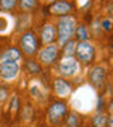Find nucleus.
Listing matches in <instances>:
<instances>
[{
	"mask_svg": "<svg viewBox=\"0 0 113 127\" xmlns=\"http://www.w3.org/2000/svg\"><path fill=\"white\" fill-rule=\"evenodd\" d=\"M57 38V30L52 24H45L41 30V40L45 45L54 44V40Z\"/></svg>",
	"mask_w": 113,
	"mask_h": 127,
	"instance_id": "9b49d317",
	"label": "nucleus"
},
{
	"mask_svg": "<svg viewBox=\"0 0 113 127\" xmlns=\"http://www.w3.org/2000/svg\"><path fill=\"white\" fill-rule=\"evenodd\" d=\"M48 1H57V0H48Z\"/></svg>",
	"mask_w": 113,
	"mask_h": 127,
	"instance_id": "5701e85b",
	"label": "nucleus"
},
{
	"mask_svg": "<svg viewBox=\"0 0 113 127\" xmlns=\"http://www.w3.org/2000/svg\"><path fill=\"white\" fill-rule=\"evenodd\" d=\"M21 58V52L17 48H9L0 55V62H18Z\"/></svg>",
	"mask_w": 113,
	"mask_h": 127,
	"instance_id": "f8f14e48",
	"label": "nucleus"
},
{
	"mask_svg": "<svg viewBox=\"0 0 113 127\" xmlns=\"http://www.w3.org/2000/svg\"><path fill=\"white\" fill-rule=\"evenodd\" d=\"M50 11L55 16H68V13L72 11V6L71 3H68L65 0H61V1H57V3H52V6L50 7Z\"/></svg>",
	"mask_w": 113,
	"mask_h": 127,
	"instance_id": "9d476101",
	"label": "nucleus"
},
{
	"mask_svg": "<svg viewBox=\"0 0 113 127\" xmlns=\"http://www.w3.org/2000/svg\"><path fill=\"white\" fill-rule=\"evenodd\" d=\"M79 62L74 57H64L58 64V73L64 78H74L79 73Z\"/></svg>",
	"mask_w": 113,
	"mask_h": 127,
	"instance_id": "f03ea898",
	"label": "nucleus"
},
{
	"mask_svg": "<svg viewBox=\"0 0 113 127\" xmlns=\"http://www.w3.org/2000/svg\"><path fill=\"white\" fill-rule=\"evenodd\" d=\"M7 26H9V21L3 16H0V31H4L6 28H7Z\"/></svg>",
	"mask_w": 113,
	"mask_h": 127,
	"instance_id": "aec40b11",
	"label": "nucleus"
},
{
	"mask_svg": "<svg viewBox=\"0 0 113 127\" xmlns=\"http://www.w3.org/2000/svg\"><path fill=\"white\" fill-rule=\"evenodd\" d=\"M54 91L59 97H68L72 93V88L68 81H65L62 78H57V79H54Z\"/></svg>",
	"mask_w": 113,
	"mask_h": 127,
	"instance_id": "1a4fd4ad",
	"label": "nucleus"
},
{
	"mask_svg": "<svg viewBox=\"0 0 113 127\" xmlns=\"http://www.w3.org/2000/svg\"><path fill=\"white\" fill-rule=\"evenodd\" d=\"M26 69H27L30 73H33V75H38V73L41 72L40 64L37 62V61H34V59H28L27 64H26Z\"/></svg>",
	"mask_w": 113,
	"mask_h": 127,
	"instance_id": "dca6fc26",
	"label": "nucleus"
},
{
	"mask_svg": "<svg viewBox=\"0 0 113 127\" xmlns=\"http://www.w3.org/2000/svg\"><path fill=\"white\" fill-rule=\"evenodd\" d=\"M58 51H59L58 44H48V45H45L44 48H41L38 51L37 58H38L40 64H42V65H51L57 59Z\"/></svg>",
	"mask_w": 113,
	"mask_h": 127,
	"instance_id": "20e7f679",
	"label": "nucleus"
},
{
	"mask_svg": "<svg viewBox=\"0 0 113 127\" xmlns=\"http://www.w3.org/2000/svg\"><path fill=\"white\" fill-rule=\"evenodd\" d=\"M75 55L79 59V62L89 65L95 58V45L89 41H81L75 47Z\"/></svg>",
	"mask_w": 113,
	"mask_h": 127,
	"instance_id": "7ed1b4c3",
	"label": "nucleus"
},
{
	"mask_svg": "<svg viewBox=\"0 0 113 127\" xmlns=\"http://www.w3.org/2000/svg\"><path fill=\"white\" fill-rule=\"evenodd\" d=\"M20 47H21L23 52L27 55V57H33L37 52V37L33 31L24 32L20 38Z\"/></svg>",
	"mask_w": 113,
	"mask_h": 127,
	"instance_id": "39448f33",
	"label": "nucleus"
},
{
	"mask_svg": "<svg viewBox=\"0 0 113 127\" xmlns=\"http://www.w3.org/2000/svg\"><path fill=\"white\" fill-rule=\"evenodd\" d=\"M17 4V0H0V10L3 11H10Z\"/></svg>",
	"mask_w": 113,
	"mask_h": 127,
	"instance_id": "a211bd4d",
	"label": "nucleus"
},
{
	"mask_svg": "<svg viewBox=\"0 0 113 127\" xmlns=\"http://www.w3.org/2000/svg\"><path fill=\"white\" fill-rule=\"evenodd\" d=\"M74 35L76 37V40L81 42V41H88L89 32H88V30H86V27L83 26V24H79V26H76V28H75Z\"/></svg>",
	"mask_w": 113,
	"mask_h": 127,
	"instance_id": "4468645a",
	"label": "nucleus"
},
{
	"mask_svg": "<svg viewBox=\"0 0 113 127\" xmlns=\"http://www.w3.org/2000/svg\"><path fill=\"white\" fill-rule=\"evenodd\" d=\"M20 65L18 62H0V78L3 81H14L18 75Z\"/></svg>",
	"mask_w": 113,
	"mask_h": 127,
	"instance_id": "0eeeda50",
	"label": "nucleus"
},
{
	"mask_svg": "<svg viewBox=\"0 0 113 127\" xmlns=\"http://www.w3.org/2000/svg\"><path fill=\"white\" fill-rule=\"evenodd\" d=\"M62 47H64V54H65V57H74V54H75V47H76V42L75 41L69 40Z\"/></svg>",
	"mask_w": 113,
	"mask_h": 127,
	"instance_id": "f3484780",
	"label": "nucleus"
},
{
	"mask_svg": "<svg viewBox=\"0 0 113 127\" xmlns=\"http://www.w3.org/2000/svg\"><path fill=\"white\" fill-rule=\"evenodd\" d=\"M92 124H93V127H112V120L108 114L99 112L92 117Z\"/></svg>",
	"mask_w": 113,
	"mask_h": 127,
	"instance_id": "ddd939ff",
	"label": "nucleus"
},
{
	"mask_svg": "<svg viewBox=\"0 0 113 127\" xmlns=\"http://www.w3.org/2000/svg\"><path fill=\"white\" fill-rule=\"evenodd\" d=\"M17 4L23 11H31L38 6V0H20Z\"/></svg>",
	"mask_w": 113,
	"mask_h": 127,
	"instance_id": "2eb2a0df",
	"label": "nucleus"
},
{
	"mask_svg": "<svg viewBox=\"0 0 113 127\" xmlns=\"http://www.w3.org/2000/svg\"><path fill=\"white\" fill-rule=\"evenodd\" d=\"M76 28V21L72 16H62L57 24V35H58V45H64L67 41L74 37Z\"/></svg>",
	"mask_w": 113,
	"mask_h": 127,
	"instance_id": "f257e3e1",
	"label": "nucleus"
},
{
	"mask_svg": "<svg viewBox=\"0 0 113 127\" xmlns=\"http://www.w3.org/2000/svg\"><path fill=\"white\" fill-rule=\"evenodd\" d=\"M6 99H7V91L4 88H0V104L4 103Z\"/></svg>",
	"mask_w": 113,
	"mask_h": 127,
	"instance_id": "412c9836",
	"label": "nucleus"
},
{
	"mask_svg": "<svg viewBox=\"0 0 113 127\" xmlns=\"http://www.w3.org/2000/svg\"><path fill=\"white\" fill-rule=\"evenodd\" d=\"M110 20H103V21H102V27H103V30H106V31H109V30H110Z\"/></svg>",
	"mask_w": 113,
	"mask_h": 127,
	"instance_id": "4be33fe9",
	"label": "nucleus"
},
{
	"mask_svg": "<svg viewBox=\"0 0 113 127\" xmlns=\"http://www.w3.org/2000/svg\"><path fill=\"white\" fill-rule=\"evenodd\" d=\"M105 81H106V69L102 65L93 66L89 71V82L95 89H99V88L103 86Z\"/></svg>",
	"mask_w": 113,
	"mask_h": 127,
	"instance_id": "6e6552de",
	"label": "nucleus"
},
{
	"mask_svg": "<svg viewBox=\"0 0 113 127\" xmlns=\"http://www.w3.org/2000/svg\"><path fill=\"white\" fill-rule=\"evenodd\" d=\"M67 104L62 102H55L51 104V107L48 109V122L51 124H59L62 122V119L67 114Z\"/></svg>",
	"mask_w": 113,
	"mask_h": 127,
	"instance_id": "423d86ee",
	"label": "nucleus"
},
{
	"mask_svg": "<svg viewBox=\"0 0 113 127\" xmlns=\"http://www.w3.org/2000/svg\"><path fill=\"white\" fill-rule=\"evenodd\" d=\"M67 126L68 127H79V119L75 113H71L67 119Z\"/></svg>",
	"mask_w": 113,
	"mask_h": 127,
	"instance_id": "6ab92c4d",
	"label": "nucleus"
}]
</instances>
